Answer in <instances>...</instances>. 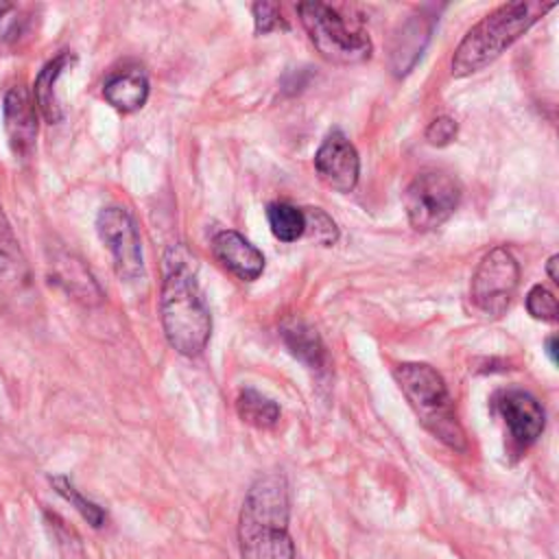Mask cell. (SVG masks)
Segmentation results:
<instances>
[{
    "label": "cell",
    "mask_w": 559,
    "mask_h": 559,
    "mask_svg": "<svg viewBox=\"0 0 559 559\" xmlns=\"http://www.w3.org/2000/svg\"><path fill=\"white\" fill-rule=\"evenodd\" d=\"M432 24H435V15L419 13V15H413L402 26L391 50V68L395 76L406 74L415 66V61L421 57V50L432 33Z\"/></svg>",
    "instance_id": "obj_15"
},
{
    "label": "cell",
    "mask_w": 559,
    "mask_h": 559,
    "mask_svg": "<svg viewBox=\"0 0 559 559\" xmlns=\"http://www.w3.org/2000/svg\"><path fill=\"white\" fill-rule=\"evenodd\" d=\"M555 345H557V338H555V336H550V338H548V343H546V352H548V356H550V362H552V365H557Z\"/></svg>",
    "instance_id": "obj_27"
},
{
    "label": "cell",
    "mask_w": 559,
    "mask_h": 559,
    "mask_svg": "<svg viewBox=\"0 0 559 559\" xmlns=\"http://www.w3.org/2000/svg\"><path fill=\"white\" fill-rule=\"evenodd\" d=\"M2 116L13 155L20 159H28L37 138V105L28 87H24L22 83L9 87L2 103Z\"/></svg>",
    "instance_id": "obj_11"
},
{
    "label": "cell",
    "mask_w": 559,
    "mask_h": 559,
    "mask_svg": "<svg viewBox=\"0 0 559 559\" xmlns=\"http://www.w3.org/2000/svg\"><path fill=\"white\" fill-rule=\"evenodd\" d=\"M236 411L240 419L253 428H273L280 419V406L260 391L245 386L236 397Z\"/></svg>",
    "instance_id": "obj_19"
},
{
    "label": "cell",
    "mask_w": 559,
    "mask_h": 559,
    "mask_svg": "<svg viewBox=\"0 0 559 559\" xmlns=\"http://www.w3.org/2000/svg\"><path fill=\"white\" fill-rule=\"evenodd\" d=\"M251 13H253L255 35H266V33L275 31L277 26L286 28L282 13H280V4H275V2H255L251 7Z\"/></svg>",
    "instance_id": "obj_24"
},
{
    "label": "cell",
    "mask_w": 559,
    "mask_h": 559,
    "mask_svg": "<svg viewBox=\"0 0 559 559\" xmlns=\"http://www.w3.org/2000/svg\"><path fill=\"white\" fill-rule=\"evenodd\" d=\"M96 231L114 260L116 275L120 280H138L144 273L142 240L133 216L120 207H103L96 216Z\"/></svg>",
    "instance_id": "obj_9"
},
{
    "label": "cell",
    "mask_w": 559,
    "mask_h": 559,
    "mask_svg": "<svg viewBox=\"0 0 559 559\" xmlns=\"http://www.w3.org/2000/svg\"><path fill=\"white\" fill-rule=\"evenodd\" d=\"M74 61L70 52H61L55 59H50L37 74L33 85V100L37 105V111L44 116L46 122L59 124L63 120V107L57 98V79L63 74V70Z\"/></svg>",
    "instance_id": "obj_17"
},
{
    "label": "cell",
    "mask_w": 559,
    "mask_h": 559,
    "mask_svg": "<svg viewBox=\"0 0 559 559\" xmlns=\"http://www.w3.org/2000/svg\"><path fill=\"white\" fill-rule=\"evenodd\" d=\"M280 336L288 352L312 371H323L328 365V352L319 332L301 319H286L280 325Z\"/></svg>",
    "instance_id": "obj_14"
},
{
    "label": "cell",
    "mask_w": 559,
    "mask_h": 559,
    "mask_svg": "<svg viewBox=\"0 0 559 559\" xmlns=\"http://www.w3.org/2000/svg\"><path fill=\"white\" fill-rule=\"evenodd\" d=\"M550 9H555V2L520 0L500 4L498 9L487 13L465 33V37L456 46L450 61L452 76H469L489 66L491 61H496Z\"/></svg>",
    "instance_id": "obj_3"
},
{
    "label": "cell",
    "mask_w": 559,
    "mask_h": 559,
    "mask_svg": "<svg viewBox=\"0 0 559 559\" xmlns=\"http://www.w3.org/2000/svg\"><path fill=\"white\" fill-rule=\"evenodd\" d=\"M297 13L312 46L325 61L352 66L371 57L373 46L369 35L352 26L334 7L325 2H299Z\"/></svg>",
    "instance_id": "obj_5"
},
{
    "label": "cell",
    "mask_w": 559,
    "mask_h": 559,
    "mask_svg": "<svg viewBox=\"0 0 559 559\" xmlns=\"http://www.w3.org/2000/svg\"><path fill=\"white\" fill-rule=\"evenodd\" d=\"M463 188L459 179L443 170H424L406 186L402 203L415 231L441 227L459 207Z\"/></svg>",
    "instance_id": "obj_6"
},
{
    "label": "cell",
    "mask_w": 559,
    "mask_h": 559,
    "mask_svg": "<svg viewBox=\"0 0 559 559\" xmlns=\"http://www.w3.org/2000/svg\"><path fill=\"white\" fill-rule=\"evenodd\" d=\"M290 496L282 474L258 476L238 515L240 559H295L288 533Z\"/></svg>",
    "instance_id": "obj_2"
},
{
    "label": "cell",
    "mask_w": 559,
    "mask_h": 559,
    "mask_svg": "<svg viewBox=\"0 0 559 559\" xmlns=\"http://www.w3.org/2000/svg\"><path fill=\"white\" fill-rule=\"evenodd\" d=\"M52 266H55V277H57L55 282L59 286H63L68 290V295H72L74 299L90 304V306L100 301L103 293L79 258L61 255V258H55Z\"/></svg>",
    "instance_id": "obj_18"
},
{
    "label": "cell",
    "mask_w": 559,
    "mask_h": 559,
    "mask_svg": "<svg viewBox=\"0 0 559 559\" xmlns=\"http://www.w3.org/2000/svg\"><path fill=\"white\" fill-rule=\"evenodd\" d=\"M520 286V264L507 247H493L478 262L469 297L474 306L487 317H500L511 306Z\"/></svg>",
    "instance_id": "obj_7"
},
{
    "label": "cell",
    "mask_w": 559,
    "mask_h": 559,
    "mask_svg": "<svg viewBox=\"0 0 559 559\" xmlns=\"http://www.w3.org/2000/svg\"><path fill=\"white\" fill-rule=\"evenodd\" d=\"M50 485L55 487V491H57L63 500H68V502L81 513V518H83L87 524H92L94 528H100V526L105 524V511H103V507H98L96 502H92V500H87L85 496H81V491L72 485V480H70L68 476H63V474L50 476Z\"/></svg>",
    "instance_id": "obj_21"
},
{
    "label": "cell",
    "mask_w": 559,
    "mask_h": 559,
    "mask_svg": "<svg viewBox=\"0 0 559 559\" xmlns=\"http://www.w3.org/2000/svg\"><path fill=\"white\" fill-rule=\"evenodd\" d=\"M393 376L421 426L448 448L463 452L467 448V437L437 369L426 362H402L393 369Z\"/></svg>",
    "instance_id": "obj_4"
},
{
    "label": "cell",
    "mask_w": 559,
    "mask_h": 559,
    "mask_svg": "<svg viewBox=\"0 0 559 559\" xmlns=\"http://www.w3.org/2000/svg\"><path fill=\"white\" fill-rule=\"evenodd\" d=\"M266 218H269V227H271L273 236L282 242H295L306 231L304 210L293 203H286V201L269 203Z\"/></svg>",
    "instance_id": "obj_20"
},
{
    "label": "cell",
    "mask_w": 559,
    "mask_h": 559,
    "mask_svg": "<svg viewBox=\"0 0 559 559\" xmlns=\"http://www.w3.org/2000/svg\"><path fill=\"white\" fill-rule=\"evenodd\" d=\"M37 288L31 264L0 205V306L11 314H31Z\"/></svg>",
    "instance_id": "obj_8"
},
{
    "label": "cell",
    "mask_w": 559,
    "mask_h": 559,
    "mask_svg": "<svg viewBox=\"0 0 559 559\" xmlns=\"http://www.w3.org/2000/svg\"><path fill=\"white\" fill-rule=\"evenodd\" d=\"M159 319L166 341L181 356L192 358L207 347L212 314L197 282L194 258L181 245H173L164 255Z\"/></svg>",
    "instance_id": "obj_1"
},
{
    "label": "cell",
    "mask_w": 559,
    "mask_h": 559,
    "mask_svg": "<svg viewBox=\"0 0 559 559\" xmlns=\"http://www.w3.org/2000/svg\"><path fill=\"white\" fill-rule=\"evenodd\" d=\"M557 264H559V255H550L546 262V273L552 282H559V273H557Z\"/></svg>",
    "instance_id": "obj_26"
},
{
    "label": "cell",
    "mask_w": 559,
    "mask_h": 559,
    "mask_svg": "<svg viewBox=\"0 0 559 559\" xmlns=\"http://www.w3.org/2000/svg\"><path fill=\"white\" fill-rule=\"evenodd\" d=\"M314 170L319 179L336 192L345 194L356 188L360 175V157L343 131L334 129L323 138L314 153Z\"/></svg>",
    "instance_id": "obj_10"
},
{
    "label": "cell",
    "mask_w": 559,
    "mask_h": 559,
    "mask_svg": "<svg viewBox=\"0 0 559 559\" xmlns=\"http://www.w3.org/2000/svg\"><path fill=\"white\" fill-rule=\"evenodd\" d=\"M304 216H306L304 236H308L321 247H332L338 240V227L328 212H323L321 207H306Z\"/></svg>",
    "instance_id": "obj_22"
},
{
    "label": "cell",
    "mask_w": 559,
    "mask_h": 559,
    "mask_svg": "<svg viewBox=\"0 0 559 559\" xmlns=\"http://www.w3.org/2000/svg\"><path fill=\"white\" fill-rule=\"evenodd\" d=\"M526 310L533 319L539 321H548L555 323L559 319V306H557V297L542 284L533 286L526 295Z\"/></svg>",
    "instance_id": "obj_23"
},
{
    "label": "cell",
    "mask_w": 559,
    "mask_h": 559,
    "mask_svg": "<svg viewBox=\"0 0 559 559\" xmlns=\"http://www.w3.org/2000/svg\"><path fill=\"white\" fill-rule=\"evenodd\" d=\"M212 253L223 269L242 282H253L264 271L262 251L234 229H223L212 238Z\"/></svg>",
    "instance_id": "obj_13"
},
{
    "label": "cell",
    "mask_w": 559,
    "mask_h": 559,
    "mask_svg": "<svg viewBox=\"0 0 559 559\" xmlns=\"http://www.w3.org/2000/svg\"><path fill=\"white\" fill-rule=\"evenodd\" d=\"M103 96L120 114H133L142 109L148 98V79L140 68L118 72L105 81Z\"/></svg>",
    "instance_id": "obj_16"
},
{
    "label": "cell",
    "mask_w": 559,
    "mask_h": 559,
    "mask_svg": "<svg viewBox=\"0 0 559 559\" xmlns=\"http://www.w3.org/2000/svg\"><path fill=\"white\" fill-rule=\"evenodd\" d=\"M496 408H498L500 417L504 419V424L511 432V439L520 448L531 445L544 432L546 413H544L542 404L528 391L507 389V391L498 393Z\"/></svg>",
    "instance_id": "obj_12"
},
{
    "label": "cell",
    "mask_w": 559,
    "mask_h": 559,
    "mask_svg": "<svg viewBox=\"0 0 559 559\" xmlns=\"http://www.w3.org/2000/svg\"><path fill=\"white\" fill-rule=\"evenodd\" d=\"M456 133H459L456 120L450 116H439L426 127L424 135L432 146H448L456 138Z\"/></svg>",
    "instance_id": "obj_25"
}]
</instances>
